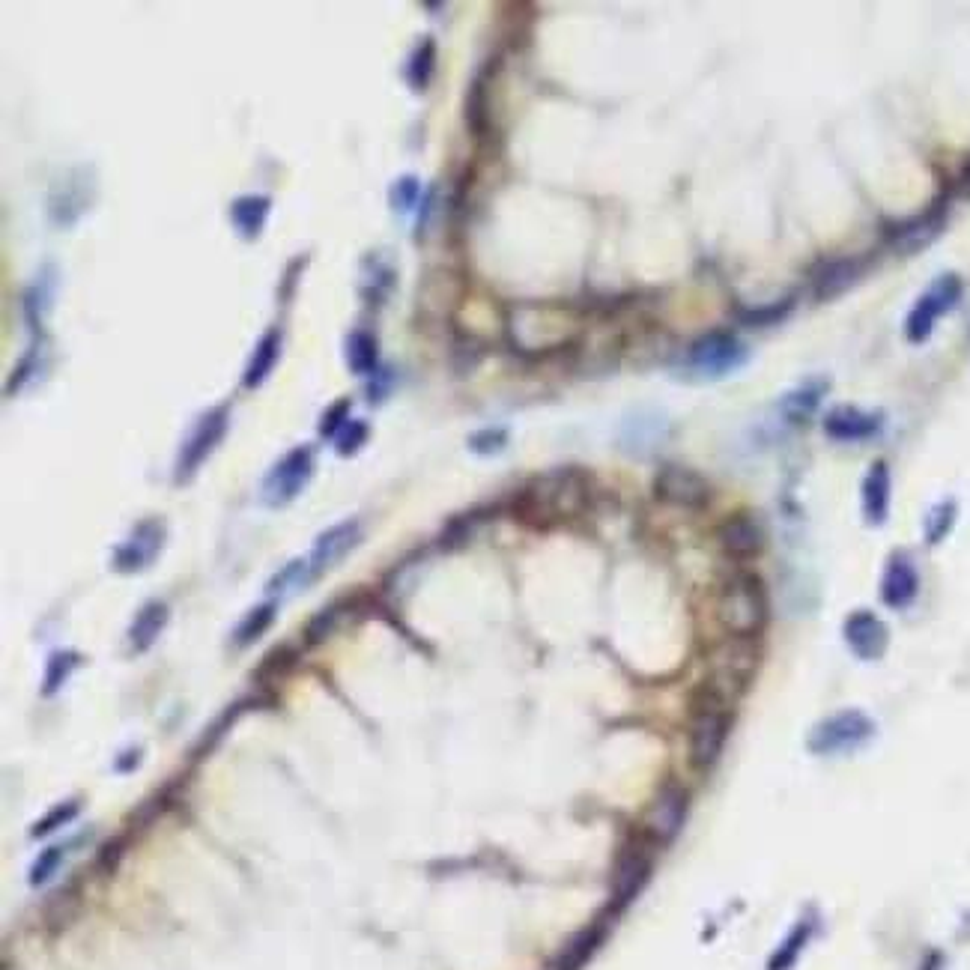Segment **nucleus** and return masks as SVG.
<instances>
[{"label": "nucleus", "mask_w": 970, "mask_h": 970, "mask_svg": "<svg viewBox=\"0 0 970 970\" xmlns=\"http://www.w3.org/2000/svg\"><path fill=\"white\" fill-rule=\"evenodd\" d=\"M227 424H230V412H227V406H215V409H209V412H203V415L197 418V424L192 427V433H189V439L183 442L180 457H177V469H174V481H177V484H186L194 472L200 469V463H203V460L215 451V445L224 439Z\"/></svg>", "instance_id": "obj_7"}, {"label": "nucleus", "mask_w": 970, "mask_h": 970, "mask_svg": "<svg viewBox=\"0 0 970 970\" xmlns=\"http://www.w3.org/2000/svg\"><path fill=\"white\" fill-rule=\"evenodd\" d=\"M269 209H272V200L266 194H242L230 203V221L242 239H257L260 230L266 227Z\"/></svg>", "instance_id": "obj_20"}, {"label": "nucleus", "mask_w": 970, "mask_h": 970, "mask_svg": "<svg viewBox=\"0 0 970 970\" xmlns=\"http://www.w3.org/2000/svg\"><path fill=\"white\" fill-rule=\"evenodd\" d=\"M962 293H965V287H962V278L959 275L947 272V275L935 278L932 287L923 290V296L911 308V314L905 320V338L911 344L929 341V335L935 332V323L959 305Z\"/></svg>", "instance_id": "obj_5"}, {"label": "nucleus", "mask_w": 970, "mask_h": 970, "mask_svg": "<svg viewBox=\"0 0 970 970\" xmlns=\"http://www.w3.org/2000/svg\"><path fill=\"white\" fill-rule=\"evenodd\" d=\"M887 514H890V469L884 460H878L863 478V517L869 526H884Z\"/></svg>", "instance_id": "obj_19"}, {"label": "nucleus", "mask_w": 970, "mask_h": 970, "mask_svg": "<svg viewBox=\"0 0 970 970\" xmlns=\"http://www.w3.org/2000/svg\"><path fill=\"white\" fill-rule=\"evenodd\" d=\"M78 663H81V657L75 651H57V654H51V660L45 666V684H42L45 696H54L66 684V678L75 672Z\"/></svg>", "instance_id": "obj_30"}, {"label": "nucleus", "mask_w": 970, "mask_h": 970, "mask_svg": "<svg viewBox=\"0 0 970 970\" xmlns=\"http://www.w3.org/2000/svg\"><path fill=\"white\" fill-rule=\"evenodd\" d=\"M651 872V857L642 845H627L618 857V866H615V899L618 902H627L633 899L645 878Z\"/></svg>", "instance_id": "obj_18"}, {"label": "nucleus", "mask_w": 970, "mask_h": 970, "mask_svg": "<svg viewBox=\"0 0 970 970\" xmlns=\"http://www.w3.org/2000/svg\"><path fill=\"white\" fill-rule=\"evenodd\" d=\"M272 618H275V603H260V606H254V609L239 621V627H236V633H233V642H236L239 648L251 645L254 639H260V636L269 630Z\"/></svg>", "instance_id": "obj_28"}, {"label": "nucleus", "mask_w": 970, "mask_h": 970, "mask_svg": "<svg viewBox=\"0 0 970 970\" xmlns=\"http://www.w3.org/2000/svg\"><path fill=\"white\" fill-rule=\"evenodd\" d=\"M791 299H779V302H774V305H768V308H753V311H741V320L744 323H750V326H771V323H776V320H782L788 311H791Z\"/></svg>", "instance_id": "obj_37"}, {"label": "nucleus", "mask_w": 970, "mask_h": 970, "mask_svg": "<svg viewBox=\"0 0 970 970\" xmlns=\"http://www.w3.org/2000/svg\"><path fill=\"white\" fill-rule=\"evenodd\" d=\"M875 735V723L869 714L863 711H839L827 720H821L812 732H809V753L815 756H842V753H851L863 744H869Z\"/></svg>", "instance_id": "obj_4"}, {"label": "nucleus", "mask_w": 970, "mask_h": 970, "mask_svg": "<svg viewBox=\"0 0 970 970\" xmlns=\"http://www.w3.org/2000/svg\"><path fill=\"white\" fill-rule=\"evenodd\" d=\"M824 391H827V383H824V380L803 383V386L794 388V391H788V394L782 397L779 409H782V415H785L791 424H803V421L818 409V403H821Z\"/></svg>", "instance_id": "obj_24"}, {"label": "nucleus", "mask_w": 970, "mask_h": 970, "mask_svg": "<svg viewBox=\"0 0 970 970\" xmlns=\"http://www.w3.org/2000/svg\"><path fill=\"white\" fill-rule=\"evenodd\" d=\"M60 860H63V848H60V845H54V848L42 851V854H39V860H36V863H33V869H30V884H45V881L57 872Z\"/></svg>", "instance_id": "obj_39"}, {"label": "nucleus", "mask_w": 970, "mask_h": 970, "mask_svg": "<svg viewBox=\"0 0 970 970\" xmlns=\"http://www.w3.org/2000/svg\"><path fill=\"white\" fill-rule=\"evenodd\" d=\"M418 197H421V183H418L412 174H406V177H400V180H394V183H391L388 200H391V206H394L397 212H409V209L418 203Z\"/></svg>", "instance_id": "obj_33"}, {"label": "nucleus", "mask_w": 970, "mask_h": 970, "mask_svg": "<svg viewBox=\"0 0 970 970\" xmlns=\"http://www.w3.org/2000/svg\"><path fill=\"white\" fill-rule=\"evenodd\" d=\"M941 224H944V206H935L929 212H923L920 218L902 224L899 230H893V245L905 254L911 251H920L923 245H929L938 233H941Z\"/></svg>", "instance_id": "obj_22"}, {"label": "nucleus", "mask_w": 970, "mask_h": 970, "mask_svg": "<svg viewBox=\"0 0 970 970\" xmlns=\"http://www.w3.org/2000/svg\"><path fill=\"white\" fill-rule=\"evenodd\" d=\"M956 502L953 499H944V502H938L929 514H926V526H923V535H926V541L929 544H941L950 532H953V526H956Z\"/></svg>", "instance_id": "obj_29"}, {"label": "nucleus", "mask_w": 970, "mask_h": 970, "mask_svg": "<svg viewBox=\"0 0 970 970\" xmlns=\"http://www.w3.org/2000/svg\"><path fill=\"white\" fill-rule=\"evenodd\" d=\"M168 615H171V609H168V603L165 600H150V603H144L141 609H138V615H135V621H132V627H129V645H132V651H147L156 639H159V633L165 630V624H168Z\"/></svg>", "instance_id": "obj_21"}, {"label": "nucleus", "mask_w": 970, "mask_h": 970, "mask_svg": "<svg viewBox=\"0 0 970 970\" xmlns=\"http://www.w3.org/2000/svg\"><path fill=\"white\" fill-rule=\"evenodd\" d=\"M362 541V523L359 520H344L332 529H326L317 541L314 550L308 556V580L314 582L317 577L329 574L335 565H341Z\"/></svg>", "instance_id": "obj_9"}, {"label": "nucleus", "mask_w": 970, "mask_h": 970, "mask_svg": "<svg viewBox=\"0 0 970 970\" xmlns=\"http://www.w3.org/2000/svg\"><path fill=\"white\" fill-rule=\"evenodd\" d=\"M162 538H165L162 523H156V520L141 523V526L132 532V538H129V541H123V544L117 547V553H114V568H117L120 574H138V571H144V568L159 556V550H162Z\"/></svg>", "instance_id": "obj_13"}, {"label": "nucleus", "mask_w": 970, "mask_h": 970, "mask_svg": "<svg viewBox=\"0 0 970 970\" xmlns=\"http://www.w3.org/2000/svg\"><path fill=\"white\" fill-rule=\"evenodd\" d=\"M920 591V574L914 568V562L902 553H896L887 568H884V577H881V600L890 606V609H905L914 603Z\"/></svg>", "instance_id": "obj_16"}, {"label": "nucleus", "mask_w": 970, "mask_h": 970, "mask_svg": "<svg viewBox=\"0 0 970 970\" xmlns=\"http://www.w3.org/2000/svg\"><path fill=\"white\" fill-rule=\"evenodd\" d=\"M505 442H508V433L502 427H487V430H478L469 436V448L478 454H496L505 448Z\"/></svg>", "instance_id": "obj_38"}, {"label": "nucleus", "mask_w": 970, "mask_h": 970, "mask_svg": "<svg viewBox=\"0 0 970 970\" xmlns=\"http://www.w3.org/2000/svg\"><path fill=\"white\" fill-rule=\"evenodd\" d=\"M293 666H296V651L290 645H281V648H275V651H269L263 657V663L257 669V678L260 681H275V678L287 675Z\"/></svg>", "instance_id": "obj_31"}, {"label": "nucleus", "mask_w": 970, "mask_h": 970, "mask_svg": "<svg viewBox=\"0 0 970 970\" xmlns=\"http://www.w3.org/2000/svg\"><path fill=\"white\" fill-rule=\"evenodd\" d=\"M120 851H123V839H117L114 845H105L102 854H99V866L102 869H114V863L120 860Z\"/></svg>", "instance_id": "obj_41"}, {"label": "nucleus", "mask_w": 970, "mask_h": 970, "mask_svg": "<svg viewBox=\"0 0 970 970\" xmlns=\"http://www.w3.org/2000/svg\"><path fill=\"white\" fill-rule=\"evenodd\" d=\"M654 493L678 508H705L711 502V484L687 466H663L654 478Z\"/></svg>", "instance_id": "obj_10"}, {"label": "nucleus", "mask_w": 970, "mask_h": 970, "mask_svg": "<svg viewBox=\"0 0 970 970\" xmlns=\"http://www.w3.org/2000/svg\"><path fill=\"white\" fill-rule=\"evenodd\" d=\"M842 636L851 648L854 657L860 660H881L884 651H887V642H890V630L887 624L869 612V609H857L845 618V627H842Z\"/></svg>", "instance_id": "obj_11"}, {"label": "nucleus", "mask_w": 970, "mask_h": 970, "mask_svg": "<svg viewBox=\"0 0 970 970\" xmlns=\"http://www.w3.org/2000/svg\"><path fill=\"white\" fill-rule=\"evenodd\" d=\"M962 192H965V197H970V165L965 168V174H962Z\"/></svg>", "instance_id": "obj_42"}, {"label": "nucleus", "mask_w": 970, "mask_h": 970, "mask_svg": "<svg viewBox=\"0 0 970 970\" xmlns=\"http://www.w3.org/2000/svg\"><path fill=\"white\" fill-rule=\"evenodd\" d=\"M338 454L341 457H350V454H356L365 442H368V421H362V418H353L341 433H338Z\"/></svg>", "instance_id": "obj_35"}, {"label": "nucleus", "mask_w": 970, "mask_h": 970, "mask_svg": "<svg viewBox=\"0 0 970 970\" xmlns=\"http://www.w3.org/2000/svg\"><path fill=\"white\" fill-rule=\"evenodd\" d=\"M347 365L353 374L371 377L377 371V338L365 329L350 332L347 338Z\"/></svg>", "instance_id": "obj_25"}, {"label": "nucleus", "mask_w": 970, "mask_h": 970, "mask_svg": "<svg viewBox=\"0 0 970 970\" xmlns=\"http://www.w3.org/2000/svg\"><path fill=\"white\" fill-rule=\"evenodd\" d=\"M863 272V263L857 257H839V260H827L815 275H812V296L818 302H830L836 296H842L845 290H851L857 284Z\"/></svg>", "instance_id": "obj_17"}, {"label": "nucleus", "mask_w": 970, "mask_h": 970, "mask_svg": "<svg viewBox=\"0 0 970 970\" xmlns=\"http://www.w3.org/2000/svg\"><path fill=\"white\" fill-rule=\"evenodd\" d=\"M347 424H350V397H341V400H335V403L323 412V418H320V433H323V436H329V439H338V433H341Z\"/></svg>", "instance_id": "obj_34"}, {"label": "nucleus", "mask_w": 970, "mask_h": 970, "mask_svg": "<svg viewBox=\"0 0 970 970\" xmlns=\"http://www.w3.org/2000/svg\"><path fill=\"white\" fill-rule=\"evenodd\" d=\"M747 362V347L732 332H708L693 341L687 365L702 377H726Z\"/></svg>", "instance_id": "obj_8"}, {"label": "nucleus", "mask_w": 970, "mask_h": 970, "mask_svg": "<svg viewBox=\"0 0 970 970\" xmlns=\"http://www.w3.org/2000/svg\"><path fill=\"white\" fill-rule=\"evenodd\" d=\"M338 618H341V606H338V603H335V606L320 609V612L308 621V627H305V642H308V645H320V642H326V636H332V630L338 627Z\"/></svg>", "instance_id": "obj_32"}, {"label": "nucleus", "mask_w": 970, "mask_h": 970, "mask_svg": "<svg viewBox=\"0 0 970 970\" xmlns=\"http://www.w3.org/2000/svg\"><path fill=\"white\" fill-rule=\"evenodd\" d=\"M717 618L735 639L759 636L768 621V597L762 580L753 574H738L726 582L717 600Z\"/></svg>", "instance_id": "obj_2"}, {"label": "nucleus", "mask_w": 970, "mask_h": 970, "mask_svg": "<svg viewBox=\"0 0 970 970\" xmlns=\"http://www.w3.org/2000/svg\"><path fill=\"white\" fill-rule=\"evenodd\" d=\"M433 69H436V42L430 36H424L406 63V81L412 84V90H424L433 78Z\"/></svg>", "instance_id": "obj_26"}, {"label": "nucleus", "mask_w": 970, "mask_h": 970, "mask_svg": "<svg viewBox=\"0 0 970 970\" xmlns=\"http://www.w3.org/2000/svg\"><path fill=\"white\" fill-rule=\"evenodd\" d=\"M809 935H812V923L809 920H803V923H797L791 932H788V938L776 947V953L771 956V962H768V970H791L794 968V962L800 959V953H803V947H806V941H809Z\"/></svg>", "instance_id": "obj_27"}, {"label": "nucleus", "mask_w": 970, "mask_h": 970, "mask_svg": "<svg viewBox=\"0 0 970 970\" xmlns=\"http://www.w3.org/2000/svg\"><path fill=\"white\" fill-rule=\"evenodd\" d=\"M78 815V800H69V803H60V806H54L36 827H33V836H48V833H54L57 827H63V824H69L72 818Z\"/></svg>", "instance_id": "obj_36"}, {"label": "nucleus", "mask_w": 970, "mask_h": 970, "mask_svg": "<svg viewBox=\"0 0 970 970\" xmlns=\"http://www.w3.org/2000/svg\"><path fill=\"white\" fill-rule=\"evenodd\" d=\"M687 818V794L681 785L669 782L660 788V794L654 797L651 809H648V818H645V830L651 839L657 842H669L675 839V833L681 830Z\"/></svg>", "instance_id": "obj_12"}, {"label": "nucleus", "mask_w": 970, "mask_h": 970, "mask_svg": "<svg viewBox=\"0 0 970 970\" xmlns=\"http://www.w3.org/2000/svg\"><path fill=\"white\" fill-rule=\"evenodd\" d=\"M717 541L732 559H756L765 550V532L747 514H732L729 520H723L717 529Z\"/></svg>", "instance_id": "obj_14"}, {"label": "nucleus", "mask_w": 970, "mask_h": 970, "mask_svg": "<svg viewBox=\"0 0 970 970\" xmlns=\"http://www.w3.org/2000/svg\"><path fill=\"white\" fill-rule=\"evenodd\" d=\"M881 430V415L857 409V406H836L824 418V433L836 442H863Z\"/></svg>", "instance_id": "obj_15"}, {"label": "nucleus", "mask_w": 970, "mask_h": 970, "mask_svg": "<svg viewBox=\"0 0 970 970\" xmlns=\"http://www.w3.org/2000/svg\"><path fill=\"white\" fill-rule=\"evenodd\" d=\"M591 502V484L577 469H556L526 484L517 499L520 520L532 526H556L580 517Z\"/></svg>", "instance_id": "obj_1"}, {"label": "nucleus", "mask_w": 970, "mask_h": 970, "mask_svg": "<svg viewBox=\"0 0 970 970\" xmlns=\"http://www.w3.org/2000/svg\"><path fill=\"white\" fill-rule=\"evenodd\" d=\"M311 475H314V448L299 445L269 469V475L263 478L260 496L269 508H284L305 490Z\"/></svg>", "instance_id": "obj_6"}, {"label": "nucleus", "mask_w": 970, "mask_h": 970, "mask_svg": "<svg viewBox=\"0 0 970 970\" xmlns=\"http://www.w3.org/2000/svg\"><path fill=\"white\" fill-rule=\"evenodd\" d=\"M729 708L717 693H708L693 708V726H690V756L696 768H711L729 738Z\"/></svg>", "instance_id": "obj_3"}, {"label": "nucleus", "mask_w": 970, "mask_h": 970, "mask_svg": "<svg viewBox=\"0 0 970 970\" xmlns=\"http://www.w3.org/2000/svg\"><path fill=\"white\" fill-rule=\"evenodd\" d=\"M391 386H394V374H391V368H377V371L371 374V383H368V400H371V403H383V400H386V394L391 391Z\"/></svg>", "instance_id": "obj_40"}, {"label": "nucleus", "mask_w": 970, "mask_h": 970, "mask_svg": "<svg viewBox=\"0 0 970 970\" xmlns=\"http://www.w3.org/2000/svg\"><path fill=\"white\" fill-rule=\"evenodd\" d=\"M278 356H281V332H278V329H269V332L257 341V347H254V353H251V359H248V368H245V374H242V386L245 388L263 386V383H266V377L272 374V368H275Z\"/></svg>", "instance_id": "obj_23"}]
</instances>
